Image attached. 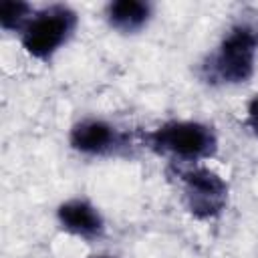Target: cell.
Instances as JSON below:
<instances>
[{"label":"cell","mask_w":258,"mask_h":258,"mask_svg":"<svg viewBox=\"0 0 258 258\" xmlns=\"http://www.w3.org/2000/svg\"><path fill=\"white\" fill-rule=\"evenodd\" d=\"M105 16L115 30L131 34L141 30L151 18V4L143 0H115L107 4Z\"/></svg>","instance_id":"obj_7"},{"label":"cell","mask_w":258,"mask_h":258,"mask_svg":"<svg viewBox=\"0 0 258 258\" xmlns=\"http://www.w3.org/2000/svg\"><path fill=\"white\" fill-rule=\"evenodd\" d=\"M56 220L62 230L85 240L101 238L105 232V222L101 212L91 202L81 198L67 200L64 204H60L56 210Z\"/></svg>","instance_id":"obj_6"},{"label":"cell","mask_w":258,"mask_h":258,"mask_svg":"<svg viewBox=\"0 0 258 258\" xmlns=\"http://www.w3.org/2000/svg\"><path fill=\"white\" fill-rule=\"evenodd\" d=\"M181 183L185 206L196 218H214L226 208L228 183L210 167L194 165L181 171Z\"/></svg>","instance_id":"obj_4"},{"label":"cell","mask_w":258,"mask_h":258,"mask_svg":"<svg viewBox=\"0 0 258 258\" xmlns=\"http://www.w3.org/2000/svg\"><path fill=\"white\" fill-rule=\"evenodd\" d=\"M77 14L64 4L46 6L30 18L20 32V42L34 58H50L75 32Z\"/></svg>","instance_id":"obj_3"},{"label":"cell","mask_w":258,"mask_h":258,"mask_svg":"<svg viewBox=\"0 0 258 258\" xmlns=\"http://www.w3.org/2000/svg\"><path fill=\"white\" fill-rule=\"evenodd\" d=\"M246 125L250 127V131L258 137V93L250 99L248 103V115H246Z\"/></svg>","instance_id":"obj_9"},{"label":"cell","mask_w":258,"mask_h":258,"mask_svg":"<svg viewBox=\"0 0 258 258\" xmlns=\"http://www.w3.org/2000/svg\"><path fill=\"white\" fill-rule=\"evenodd\" d=\"M147 145L163 155L181 161L208 159L218 149L214 129L200 121H169L145 135Z\"/></svg>","instance_id":"obj_2"},{"label":"cell","mask_w":258,"mask_h":258,"mask_svg":"<svg viewBox=\"0 0 258 258\" xmlns=\"http://www.w3.org/2000/svg\"><path fill=\"white\" fill-rule=\"evenodd\" d=\"M93 258H113V256H93Z\"/></svg>","instance_id":"obj_10"},{"label":"cell","mask_w":258,"mask_h":258,"mask_svg":"<svg viewBox=\"0 0 258 258\" xmlns=\"http://www.w3.org/2000/svg\"><path fill=\"white\" fill-rule=\"evenodd\" d=\"M258 50V30L240 24L228 30L220 46L210 54L204 64L206 79L210 83L236 85L244 83L254 73V60Z\"/></svg>","instance_id":"obj_1"},{"label":"cell","mask_w":258,"mask_h":258,"mask_svg":"<svg viewBox=\"0 0 258 258\" xmlns=\"http://www.w3.org/2000/svg\"><path fill=\"white\" fill-rule=\"evenodd\" d=\"M71 145L85 155H109L123 145V135L103 119H81L71 129Z\"/></svg>","instance_id":"obj_5"},{"label":"cell","mask_w":258,"mask_h":258,"mask_svg":"<svg viewBox=\"0 0 258 258\" xmlns=\"http://www.w3.org/2000/svg\"><path fill=\"white\" fill-rule=\"evenodd\" d=\"M32 16H34V8L26 2H18V0L0 2V24L4 30L22 32Z\"/></svg>","instance_id":"obj_8"}]
</instances>
